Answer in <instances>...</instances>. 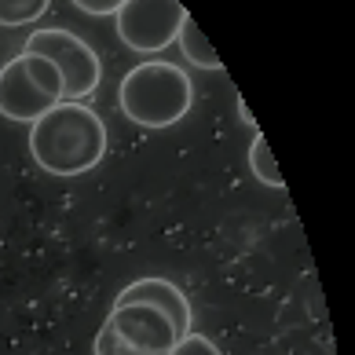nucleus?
<instances>
[{
	"label": "nucleus",
	"mask_w": 355,
	"mask_h": 355,
	"mask_svg": "<svg viewBox=\"0 0 355 355\" xmlns=\"http://www.w3.org/2000/svg\"><path fill=\"white\" fill-rule=\"evenodd\" d=\"M168 355H223V352H220L209 337H202V334H194V330H191V334H183V337L176 340Z\"/></svg>",
	"instance_id": "11"
},
{
	"label": "nucleus",
	"mask_w": 355,
	"mask_h": 355,
	"mask_svg": "<svg viewBox=\"0 0 355 355\" xmlns=\"http://www.w3.org/2000/svg\"><path fill=\"white\" fill-rule=\"evenodd\" d=\"M96 355H143V352H136L132 345H125V340L117 337L110 326H99V334H96Z\"/></svg>",
	"instance_id": "12"
},
{
	"label": "nucleus",
	"mask_w": 355,
	"mask_h": 355,
	"mask_svg": "<svg viewBox=\"0 0 355 355\" xmlns=\"http://www.w3.org/2000/svg\"><path fill=\"white\" fill-rule=\"evenodd\" d=\"M114 304H147L162 311L168 322L176 326V334H191V300L183 297V289L168 279H136L117 293Z\"/></svg>",
	"instance_id": "7"
},
{
	"label": "nucleus",
	"mask_w": 355,
	"mask_h": 355,
	"mask_svg": "<svg viewBox=\"0 0 355 355\" xmlns=\"http://www.w3.org/2000/svg\"><path fill=\"white\" fill-rule=\"evenodd\" d=\"M176 44L183 51V59L191 62V67H202V70H220V55L213 51V44L202 37V30L194 26V19L187 15L180 26V33H176Z\"/></svg>",
	"instance_id": "8"
},
{
	"label": "nucleus",
	"mask_w": 355,
	"mask_h": 355,
	"mask_svg": "<svg viewBox=\"0 0 355 355\" xmlns=\"http://www.w3.org/2000/svg\"><path fill=\"white\" fill-rule=\"evenodd\" d=\"M103 326H110L125 345H132L143 355H168L180 340L176 326L147 304H114Z\"/></svg>",
	"instance_id": "6"
},
{
	"label": "nucleus",
	"mask_w": 355,
	"mask_h": 355,
	"mask_svg": "<svg viewBox=\"0 0 355 355\" xmlns=\"http://www.w3.org/2000/svg\"><path fill=\"white\" fill-rule=\"evenodd\" d=\"M55 103H62V77L44 55L19 51L0 67V114L8 121L33 125Z\"/></svg>",
	"instance_id": "3"
},
{
	"label": "nucleus",
	"mask_w": 355,
	"mask_h": 355,
	"mask_svg": "<svg viewBox=\"0 0 355 355\" xmlns=\"http://www.w3.org/2000/svg\"><path fill=\"white\" fill-rule=\"evenodd\" d=\"M249 168H253V176L264 183V187H282V173H279V165H275L264 136H253V143H249Z\"/></svg>",
	"instance_id": "9"
},
{
	"label": "nucleus",
	"mask_w": 355,
	"mask_h": 355,
	"mask_svg": "<svg viewBox=\"0 0 355 355\" xmlns=\"http://www.w3.org/2000/svg\"><path fill=\"white\" fill-rule=\"evenodd\" d=\"M33 55H44L62 77V103H88V96L99 88L103 62L85 37H77L59 26H44L26 37V48Z\"/></svg>",
	"instance_id": "4"
},
{
	"label": "nucleus",
	"mask_w": 355,
	"mask_h": 355,
	"mask_svg": "<svg viewBox=\"0 0 355 355\" xmlns=\"http://www.w3.org/2000/svg\"><path fill=\"white\" fill-rule=\"evenodd\" d=\"M51 8V0H0V26L37 22Z\"/></svg>",
	"instance_id": "10"
},
{
	"label": "nucleus",
	"mask_w": 355,
	"mask_h": 355,
	"mask_svg": "<svg viewBox=\"0 0 355 355\" xmlns=\"http://www.w3.org/2000/svg\"><path fill=\"white\" fill-rule=\"evenodd\" d=\"M30 154L51 176H81L107 154V125L88 103H55L30 125Z\"/></svg>",
	"instance_id": "1"
},
{
	"label": "nucleus",
	"mask_w": 355,
	"mask_h": 355,
	"mask_svg": "<svg viewBox=\"0 0 355 355\" xmlns=\"http://www.w3.org/2000/svg\"><path fill=\"white\" fill-rule=\"evenodd\" d=\"M125 0H73V8H81L85 15H114Z\"/></svg>",
	"instance_id": "13"
},
{
	"label": "nucleus",
	"mask_w": 355,
	"mask_h": 355,
	"mask_svg": "<svg viewBox=\"0 0 355 355\" xmlns=\"http://www.w3.org/2000/svg\"><path fill=\"white\" fill-rule=\"evenodd\" d=\"M187 8L180 0H125L114 11V26L125 48L132 51H162L176 41Z\"/></svg>",
	"instance_id": "5"
},
{
	"label": "nucleus",
	"mask_w": 355,
	"mask_h": 355,
	"mask_svg": "<svg viewBox=\"0 0 355 355\" xmlns=\"http://www.w3.org/2000/svg\"><path fill=\"white\" fill-rule=\"evenodd\" d=\"M117 103H121V114L139 128H173L191 114L194 88L183 67L147 59L121 77Z\"/></svg>",
	"instance_id": "2"
}]
</instances>
